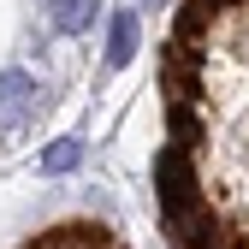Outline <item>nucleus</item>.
Wrapping results in <instances>:
<instances>
[{"label": "nucleus", "mask_w": 249, "mask_h": 249, "mask_svg": "<svg viewBox=\"0 0 249 249\" xmlns=\"http://www.w3.org/2000/svg\"><path fill=\"white\" fill-rule=\"evenodd\" d=\"M172 249H249V0H184L160 53Z\"/></svg>", "instance_id": "nucleus-1"}, {"label": "nucleus", "mask_w": 249, "mask_h": 249, "mask_svg": "<svg viewBox=\"0 0 249 249\" xmlns=\"http://www.w3.org/2000/svg\"><path fill=\"white\" fill-rule=\"evenodd\" d=\"M30 101H36V77L30 71H0V131H12L30 113Z\"/></svg>", "instance_id": "nucleus-3"}, {"label": "nucleus", "mask_w": 249, "mask_h": 249, "mask_svg": "<svg viewBox=\"0 0 249 249\" xmlns=\"http://www.w3.org/2000/svg\"><path fill=\"white\" fill-rule=\"evenodd\" d=\"M48 18H53L59 36H83V30H95L101 0H48Z\"/></svg>", "instance_id": "nucleus-4"}, {"label": "nucleus", "mask_w": 249, "mask_h": 249, "mask_svg": "<svg viewBox=\"0 0 249 249\" xmlns=\"http://www.w3.org/2000/svg\"><path fill=\"white\" fill-rule=\"evenodd\" d=\"M137 53V12H119L113 18V48H107V66H124Z\"/></svg>", "instance_id": "nucleus-5"}, {"label": "nucleus", "mask_w": 249, "mask_h": 249, "mask_svg": "<svg viewBox=\"0 0 249 249\" xmlns=\"http://www.w3.org/2000/svg\"><path fill=\"white\" fill-rule=\"evenodd\" d=\"M24 249H131L119 231H107V226H95V220H71V226H48V231H36Z\"/></svg>", "instance_id": "nucleus-2"}, {"label": "nucleus", "mask_w": 249, "mask_h": 249, "mask_svg": "<svg viewBox=\"0 0 249 249\" xmlns=\"http://www.w3.org/2000/svg\"><path fill=\"white\" fill-rule=\"evenodd\" d=\"M77 160H83V142H77V137H66V142H53V148L42 154V166H48V172H71Z\"/></svg>", "instance_id": "nucleus-6"}]
</instances>
